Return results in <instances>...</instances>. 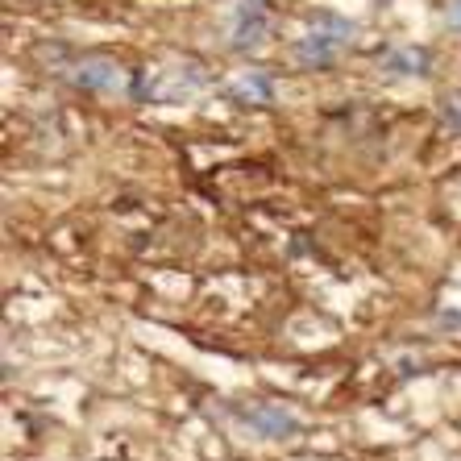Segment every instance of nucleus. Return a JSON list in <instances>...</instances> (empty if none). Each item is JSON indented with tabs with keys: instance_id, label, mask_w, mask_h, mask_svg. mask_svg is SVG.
Wrapping results in <instances>:
<instances>
[{
	"instance_id": "obj_1",
	"label": "nucleus",
	"mask_w": 461,
	"mask_h": 461,
	"mask_svg": "<svg viewBox=\"0 0 461 461\" xmlns=\"http://www.w3.org/2000/svg\"><path fill=\"white\" fill-rule=\"evenodd\" d=\"M67 79L79 87V92H117L125 84V71L117 67V59H108V54H79Z\"/></svg>"
},
{
	"instance_id": "obj_2",
	"label": "nucleus",
	"mask_w": 461,
	"mask_h": 461,
	"mask_svg": "<svg viewBox=\"0 0 461 461\" xmlns=\"http://www.w3.org/2000/svg\"><path fill=\"white\" fill-rule=\"evenodd\" d=\"M345 46H349L345 38L308 25V33H303V38H295V63H300L303 71H329V67L341 59Z\"/></svg>"
},
{
	"instance_id": "obj_3",
	"label": "nucleus",
	"mask_w": 461,
	"mask_h": 461,
	"mask_svg": "<svg viewBox=\"0 0 461 461\" xmlns=\"http://www.w3.org/2000/svg\"><path fill=\"white\" fill-rule=\"evenodd\" d=\"M378 71L391 79H424L432 71L429 46H395V50L378 54Z\"/></svg>"
},
{
	"instance_id": "obj_4",
	"label": "nucleus",
	"mask_w": 461,
	"mask_h": 461,
	"mask_svg": "<svg viewBox=\"0 0 461 461\" xmlns=\"http://www.w3.org/2000/svg\"><path fill=\"white\" fill-rule=\"evenodd\" d=\"M270 38V13L267 5H249L241 0V9H237V30H233V50L246 54V50H258V46Z\"/></svg>"
},
{
	"instance_id": "obj_5",
	"label": "nucleus",
	"mask_w": 461,
	"mask_h": 461,
	"mask_svg": "<svg viewBox=\"0 0 461 461\" xmlns=\"http://www.w3.org/2000/svg\"><path fill=\"white\" fill-rule=\"evenodd\" d=\"M241 420H246L254 432L270 437V440H287V437L300 432V420L291 416L287 408H279V403H254V408L241 411Z\"/></svg>"
},
{
	"instance_id": "obj_6",
	"label": "nucleus",
	"mask_w": 461,
	"mask_h": 461,
	"mask_svg": "<svg viewBox=\"0 0 461 461\" xmlns=\"http://www.w3.org/2000/svg\"><path fill=\"white\" fill-rule=\"evenodd\" d=\"M229 100L241 108L270 104V100H275V76H270V71H246L237 84H229Z\"/></svg>"
},
{
	"instance_id": "obj_7",
	"label": "nucleus",
	"mask_w": 461,
	"mask_h": 461,
	"mask_svg": "<svg viewBox=\"0 0 461 461\" xmlns=\"http://www.w3.org/2000/svg\"><path fill=\"white\" fill-rule=\"evenodd\" d=\"M308 25H316V30H329V33H337V38H345V42H354V33H357V25L349 22V17H337V13H329V9H321V13H308Z\"/></svg>"
},
{
	"instance_id": "obj_8",
	"label": "nucleus",
	"mask_w": 461,
	"mask_h": 461,
	"mask_svg": "<svg viewBox=\"0 0 461 461\" xmlns=\"http://www.w3.org/2000/svg\"><path fill=\"white\" fill-rule=\"evenodd\" d=\"M440 125L449 129V133H461V96H440Z\"/></svg>"
},
{
	"instance_id": "obj_9",
	"label": "nucleus",
	"mask_w": 461,
	"mask_h": 461,
	"mask_svg": "<svg viewBox=\"0 0 461 461\" xmlns=\"http://www.w3.org/2000/svg\"><path fill=\"white\" fill-rule=\"evenodd\" d=\"M445 22H449V30H461V0L445 5Z\"/></svg>"
},
{
	"instance_id": "obj_10",
	"label": "nucleus",
	"mask_w": 461,
	"mask_h": 461,
	"mask_svg": "<svg viewBox=\"0 0 461 461\" xmlns=\"http://www.w3.org/2000/svg\"><path fill=\"white\" fill-rule=\"evenodd\" d=\"M440 324H453V329H457V324H461V312H440Z\"/></svg>"
},
{
	"instance_id": "obj_11",
	"label": "nucleus",
	"mask_w": 461,
	"mask_h": 461,
	"mask_svg": "<svg viewBox=\"0 0 461 461\" xmlns=\"http://www.w3.org/2000/svg\"><path fill=\"white\" fill-rule=\"evenodd\" d=\"M249 5H270V0H249Z\"/></svg>"
}]
</instances>
